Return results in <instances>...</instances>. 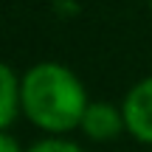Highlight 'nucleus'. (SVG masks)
<instances>
[{"mask_svg":"<svg viewBox=\"0 0 152 152\" xmlns=\"http://www.w3.org/2000/svg\"><path fill=\"white\" fill-rule=\"evenodd\" d=\"M28 152H82V149L65 138H45V141H37Z\"/></svg>","mask_w":152,"mask_h":152,"instance_id":"5","label":"nucleus"},{"mask_svg":"<svg viewBox=\"0 0 152 152\" xmlns=\"http://www.w3.org/2000/svg\"><path fill=\"white\" fill-rule=\"evenodd\" d=\"M124 124L135 138L152 144V76L141 79L124 99Z\"/></svg>","mask_w":152,"mask_h":152,"instance_id":"2","label":"nucleus"},{"mask_svg":"<svg viewBox=\"0 0 152 152\" xmlns=\"http://www.w3.org/2000/svg\"><path fill=\"white\" fill-rule=\"evenodd\" d=\"M20 107L37 127L65 132L82 124L87 99L85 87L68 68L56 62H39L20 82Z\"/></svg>","mask_w":152,"mask_h":152,"instance_id":"1","label":"nucleus"},{"mask_svg":"<svg viewBox=\"0 0 152 152\" xmlns=\"http://www.w3.org/2000/svg\"><path fill=\"white\" fill-rule=\"evenodd\" d=\"M0 152H23V149H20V144H17L11 135L0 132Z\"/></svg>","mask_w":152,"mask_h":152,"instance_id":"6","label":"nucleus"},{"mask_svg":"<svg viewBox=\"0 0 152 152\" xmlns=\"http://www.w3.org/2000/svg\"><path fill=\"white\" fill-rule=\"evenodd\" d=\"M121 124H124V113L113 107L107 102H93L87 104L85 115H82V130L96 141H107V138L118 135Z\"/></svg>","mask_w":152,"mask_h":152,"instance_id":"3","label":"nucleus"},{"mask_svg":"<svg viewBox=\"0 0 152 152\" xmlns=\"http://www.w3.org/2000/svg\"><path fill=\"white\" fill-rule=\"evenodd\" d=\"M20 107V85H17L14 73L0 62V130L11 124Z\"/></svg>","mask_w":152,"mask_h":152,"instance_id":"4","label":"nucleus"}]
</instances>
